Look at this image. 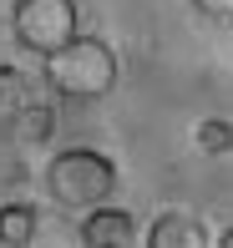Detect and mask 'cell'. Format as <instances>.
I'll return each mask as SVG.
<instances>
[{
	"instance_id": "cell-1",
	"label": "cell",
	"mask_w": 233,
	"mask_h": 248,
	"mask_svg": "<svg viewBox=\"0 0 233 248\" xmlns=\"http://www.w3.org/2000/svg\"><path fill=\"white\" fill-rule=\"evenodd\" d=\"M46 86L61 101H102L117 86V51L96 36H71L46 56Z\"/></svg>"
},
{
	"instance_id": "cell-8",
	"label": "cell",
	"mask_w": 233,
	"mask_h": 248,
	"mask_svg": "<svg viewBox=\"0 0 233 248\" xmlns=\"http://www.w3.org/2000/svg\"><path fill=\"white\" fill-rule=\"evenodd\" d=\"M26 101H36L26 71H20V66H0V117H16Z\"/></svg>"
},
{
	"instance_id": "cell-6",
	"label": "cell",
	"mask_w": 233,
	"mask_h": 248,
	"mask_svg": "<svg viewBox=\"0 0 233 248\" xmlns=\"http://www.w3.org/2000/svg\"><path fill=\"white\" fill-rule=\"evenodd\" d=\"M36 223H41V213L31 202H0V243L5 248L36 243Z\"/></svg>"
},
{
	"instance_id": "cell-11",
	"label": "cell",
	"mask_w": 233,
	"mask_h": 248,
	"mask_svg": "<svg viewBox=\"0 0 233 248\" xmlns=\"http://www.w3.org/2000/svg\"><path fill=\"white\" fill-rule=\"evenodd\" d=\"M218 243H223V248H233V228H228V233H223V238H218Z\"/></svg>"
},
{
	"instance_id": "cell-5",
	"label": "cell",
	"mask_w": 233,
	"mask_h": 248,
	"mask_svg": "<svg viewBox=\"0 0 233 248\" xmlns=\"http://www.w3.org/2000/svg\"><path fill=\"white\" fill-rule=\"evenodd\" d=\"M147 248H208V233L187 213H162L147 228Z\"/></svg>"
},
{
	"instance_id": "cell-2",
	"label": "cell",
	"mask_w": 233,
	"mask_h": 248,
	"mask_svg": "<svg viewBox=\"0 0 233 248\" xmlns=\"http://www.w3.org/2000/svg\"><path fill=\"white\" fill-rule=\"evenodd\" d=\"M46 193L56 208H102L107 198L117 193V162L92 147H66L46 162Z\"/></svg>"
},
{
	"instance_id": "cell-4",
	"label": "cell",
	"mask_w": 233,
	"mask_h": 248,
	"mask_svg": "<svg viewBox=\"0 0 233 248\" xmlns=\"http://www.w3.org/2000/svg\"><path fill=\"white\" fill-rule=\"evenodd\" d=\"M81 243L86 248H132L137 243V218L122 208H86V223H81Z\"/></svg>"
},
{
	"instance_id": "cell-9",
	"label": "cell",
	"mask_w": 233,
	"mask_h": 248,
	"mask_svg": "<svg viewBox=\"0 0 233 248\" xmlns=\"http://www.w3.org/2000/svg\"><path fill=\"white\" fill-rule=\"evenodd\" d=\"M198 147H203L208 157H228L233 152V122L228 117H208V122H198Z\"/></svg>"
},
{
	"instance_id": "cell-7",
	"label": "cell",
	"mask_w": 233,
	"mask_h": 248,
	"mask_svg": "<svg viewBox=\"0 0 233 248\" xmlns=\"http://www.w3.org/2000/svg\"><path fill=\"white\" fill-rule=\"evenodd\" d=\"M10 127H16V142H46L56 132V107L51 101H26L10 117Z\"/></svg>"
},
{
	"instance_id": "cell-3",
	"label": "cell",
	"mask_w": 233,
	"mask_h": 248,
	"mask_svg": "<svg viewBox=\"0 0 233 248\" xmlns=\"http://www.w3.org/2000/svg\"><path fill=\"white\" fill-rule=\"evenodd\" d=\"M10 26H16V41L36 56H51L71 36H81L76 31V0H16Z\"/></svg>"
},
{
	"instance_id": "cell-10",
	"label": "cell",
	"mask_w": 233,
	"mask_h": 248,
	"mask_svg": "<svg viewBox=\"0 0 233 248\" xmlns=\"http://www.w3.org/2000/svg\"><path fill=\"white\" fill-rule=\"evenodd\" d=\"M203 16H213V20H233V0H193Z\"/></svg>"
}]
</instances>
